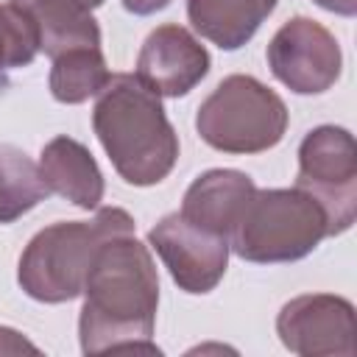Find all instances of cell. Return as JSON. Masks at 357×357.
Returning a JSON list of instances; mask_svg holds the SVG:
<instances>
[{
  "instance_id": "20",
  "label": "cell",
  "mask_w": 357,
  "mask_h": 357,
  "mask_svg": "<svg viewBox=\"0 0 357 357\" xmlns=\"http://www.w3.org/2000/svg\"><path fill=\"white\" fill-rule=\"evenodd\" d=\"M318 3L321 8L332 11V14H340V17H354L357 14V0H312Z\"/></svg>"
},
{
  "instance_id": "4",
  "label": "cell",
  "mask_w": 357,
  "mask_h": 357,
  "mask_svg": "<svg viewBox=\"0 0 357 357\" xmlns=\"http://www.w3.org/2000/svg\"><path fill=\"white\" fill-rule=\"evenodd\" d=\"M324 237H329L326 212L307 190H254L229 234V251L257 265L296 262L312 254Z\"/></svg>"
},
{
  "instance_id": "6",
  "label": "cell",
  "mask_w": 357,
  "mask_h": 357,
  "mask_svg": "<svg viewBox=\"0 0 357 357\" xmlns=\"http://www.w3.org/2000/svg\"><path fill=\"white\" fill-rule=\"evenodd\" d=\"M296 187L324 206L329 237L351 229L357 218V145L349 128L318 126L307 131L298 145Z\"/></svg>"
},
{
  "instance_id": "9",
  "label": "cell",
  "mask_w": 357,
  "mask_h": 357,
  "mask_svg": "<svg viewBox=\"0 0 357 357\" xmlns=\"http://www.w3.org/2000/svg\"><path fill=\"white\" fill-rule=\"evenodd\" d=\"M282 346L298 357H354V307L335 293H304L276 315Z\"/></svg>"
},
{
  "instance_id": "13",
  "label": "cell",
  "mask_w": 357,
  "mask_h": 357,
  "mask_svg": "<svg viewBox=\"0 0 357 357\" xmlns=\"http://www.w3.org/2000/svg\"><path fill=\"white\" fill-rule=\"evenodd\" d=\"M28 14L39 31V50L56 59L73 47H100V28L92 11L103 0H8Z\"/></svg>"
},
{
  "instance_id": "5",
  "label": "cell",
  "mask_w": 357,
  "mask_h": 357,
  "mask_svg": "<svg viewBox=\"0 0 357 357\" xmlns=\"http://www.w3.org/2000/svg\"><path fill=\"white\" fill-rule=\"evenodd\" d=\"M290 114L284 100L254 75L223 78L198 106L195 131L223 153H262L282 142Z\"/></svg>"
},
{
  "instance_id": "7",
  "label": "cell",
  "mask_w": 357,
  "mask_h": 357,
  "mask_svg": "<svg viewBox=\"0 0 357 357\" xmlns=\"http://www.w3.org/2000/svg\"><path fill=\"white\" fill-rule=\"evenodd\" d=\"M271 73L296 95H321L340 78L343 53L337 39L310 17L287 20L268 42Z\"/></svg>"
},
{
  "instance_id": "2",
  "label": "cell",
  "mask_w": 357,
  "mask_h": 357,
  "mask_svg": "<svg viewBox=\"0 0 357 357\" xmlns=\"http://www.w3.org/2000/svg\"><path fill=\"white\" fill-rule=\"evenodd\" d=\"M92 128L123 181L153 187L176 167L178 134L162 98L134 73L109 75L92 109Z\"/></svg>"
},
{
  "instance_id": "19",
  "label": "cell",
  "mask_w": 357,
  "mask_h": 357,
  "mask_svg": "<svg viewBox=\"0 0 357 357\" xmlns=\"http://www.w3.org/2000/svg\"><path fill=\"white\" fill-rule=\"evenodd\" d=\"M120 3L128 14H137V17H148L170 6V0H120Z\"/></svg>"
},
{
  "instance_id": "1",
  "label": "cell",
  "mask_w": 357,
  "mask_h": 357,
  "mask_svg": "<svg viewBox=\"0 0 357 357\" xmlns=\"http://www.w3.org/2000/svg\"><path fill=\"white\" fill-rule=\"evenodd\" d=\"M78 337L84 354L159 351L153 337L159 273L145 243L134 234L109 237L86 273Z\"/></svg>"
},
{
  "instance_id": "8",
  "label": "cell",
  "mask_w": 357,
  "mask_h": 357,
  "mask_svg": "<svg viewBox=\"0 0 357 357\" xmlns=\"http://www.w3.org/2000/svg\"><path fill=\"white\" fill-rule=\"evenodd\" d=\"M148 245L159 254L178 290L192 296L212 293L229 268V237L195 226L181 212L165 215L148 231Z\"/></svg>"
},
{
  "instance_id": "15",
  "label": "cell",
  "mask_w": 357,
  "mask_h": 357,
  "mask_svg": "<svg viewBox=\"0 0 357 357\" xmlns=\"http://www.w3.org/2000/svg\"><path fill=\"white\" fill-rule=\"evenodd\" d=\"M109 67L100 47H73L53 59L50 67V95L59 103H84L98 95L109 81Z\"/></svg>"
},
{
  "instance_id": "18",
  "label": "cell",
  "mask_w": 357,
  "mask_h": 357,
  "mask_svg": "<svg viewBox=\"0 0 357 357\" xmlns=\"http://www.w3.org/2000/svg\"><path fill=\"white\" fill-rule=\"evenodd\" d=\"M0 354H39V346H33L17 329L0 326Z\"/></svg>"
},
{
  "instance_id": "12",
  "label": "cell",
  "mask_w": 357,
  "mask_h": 357,
  "mask_svg": "<svg viewBox=\"0 0 357 357\" xmlns=\"http://www.w3.org/2000/svg\"><path fill=\"white\" fill-rule=\"evenodd\" d=\"M39 173L50 192L78 209H98L103 201V173L89 148L73 137H53L39 153Z\"/></svg>"
},
{
  "instance_id": "3",
  "label": "cell",
  "mask_w": 357,
  "mask_h": 357,
  "mask_svg": "<svg viewBox=\"0 0 357 357\" xmlns=\"http://www.w3.org/2000/svg\"><path fill=\"white\" fill-rule=\"evenodd\" d=\"M134 218L120 206H100L92 220H59L31 237L20 254L17 282L42 304L81 296L98 248L117 234H134Z\"/></svg>"
},
{
  "instance_id": "14",
  "label": "cell",
  "mask_w": 357,
  "mask_h": 357,
  "mask_svg": "<svg viewBox=\"0 0 357 357\" xmlns=\"http://www.w3.org/2000/svg\"><path fill=\"white\" fill-rule=\"evenodd\" d=\"M273 8L276 0H187V20L220 50H237L259 31Z\"/></svg>"
},
{
  "instance_id": "10",
  "label": "cell",
  "mask_w": 357,
  "mask_h": 357,
  "mask_svg": "<svg viewBox=\"0 0 357 357\" xmlns=\"http://www.w3.org/2000/svg\"><path fill=\"white\" fill-rule=\"evenodd\" d=\"M209 50L181 25L153 28L137 56V78L159 98H181L209 73Z\"/></svg>"
},
{
  "instance_id": "16",
  "label": "cell",
  "mask_w": 357,
  "mask_h": 357,
  "mask_svg": "<svg viewBox=\"0 0 357 357\" xmlns=\"http://www.w3.org/2000/svg\"><path fill=\"white\" fill-rule=\"evenodd\" d=\"M50 195L39 165L17 145H0V223H14Z\"/></svg>"
},
{
  "instance_id": "11",
  "label": "cell",
  "mask_w": 357,
  "mask_h": 357,
  "mask_svg": "<svg viewBox=\"0 0 357 357\" xmlns=\"http://www.w3.org/2000/svg\"><path fill=\"white\" fill-rule=\"evenodd\" d=\"M257 184L248 173L231 167H215L201 173L181 198V215L195 226L229 237L237 226L245 204L251 201Z\"/></svg>"
},
{
  "instance_id": "17",
  "label": "cell",
  "mask_w": 357,
  "mask_h": 357,
  "mask_svg": "<svg viewBox=\"0 0 357 357\" xmlns=\"http://www.w3.org/2000/svg\"><path fill=\"white\" fill-rule=\"evenodd\" d=\"M39 53V31L28 14L11 3H0V75L25 67Z\"/></svg>"
}]
</instances>
